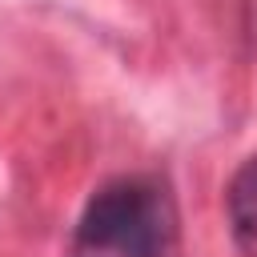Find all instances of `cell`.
Masks as SVG:
<instances>
[{"instance_id":"obj_1","label":"cell","mask_w":257,"mask_h":257,"mask_svg":"<svg viewBox=\"0 0 257 257\" xmlns=\"http://www.w3.org/2000/svg\"><path fill=\"white\" fill-rule=\"evenodd\" d=\"M173 217L165 197L145 181L96 189L76 221L72 257H165Z\"/></svg>"},{"instance_id":"obj_2","label":"cell","mask_w":257,"mask_h":257,"mask_svg":"<svg viewBox=\"0 0 257 257\" xmlns=\"http://www.w3.org/2000/svg\"><path fill=\"white\" fill-rule=\"evenodd\" d=\"M225 213H229V233L245 257H257V153L237 165L225 189Z\"/></svg>"}]
</instances>
